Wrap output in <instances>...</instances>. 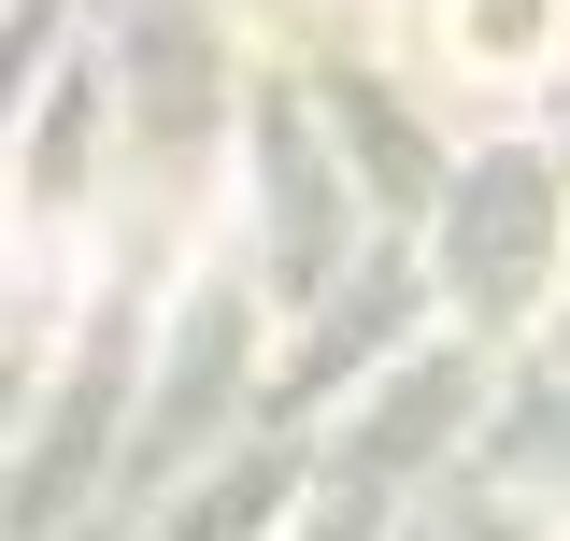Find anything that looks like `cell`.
Listing matches in <instances>:
<instances>
[{
	"label": "cell",
	"instance_id": "obj_1",
	"mask_svg": "<svg viewBox=\"0 0 570 541\" xmlns=\"http://www.w3.org/2000/svg\"><path fill=\"white\" fill-rule=\"evenodd\" d=\"M471 43H542V0H471Z\"/></svg>",
	"mask_w": 570,
	"mask_h": 541
}]
</instances>
